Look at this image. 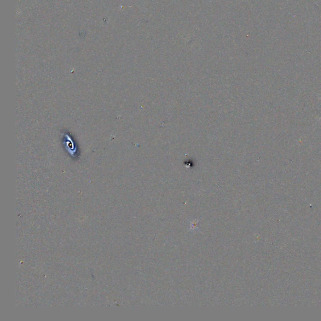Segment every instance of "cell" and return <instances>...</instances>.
Segmentation results:
<instances>
[{
	"mask_svg": "<svg viewBox=\"0 0 321 321\" xmlns=\"http://www.w3.org/2000/svg\"><path fill=\"white\" fill-rule=\"evenodd\" d=\"M317 96H318V95H317ZM318 97H319V99H320V100H321V97H319V96H318ZM320 119H321V117H320V119H319V121H320Z\"/></svg>",
	"mask_w": 321,
	"mask_h": 321,
	"instance_id": "6da1fadb",
	"label": "cell"
}]
</instances>
